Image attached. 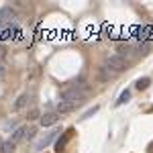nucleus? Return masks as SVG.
Segmentation results:
<instances>
[{"mask_svg":"<svg viewBox=\"0 0 153 153\" xmlns=\"http://www.w3.org/2000/svg\"><path fill=\"white\" fill-rule=\"evenodd\" d=\"M14 151V143L12 141H4L0 145V153H12Z\"/></svg>","mask_w":153,"mask_h":153,"instance_id":"9","label":"nucleus"},{"mask_svg":"<svg viewBox=\"0 0 153 153\" xmlns=\"http://www.w3.org/2000/svg\"><path fill=\"white\" fill-rule=\"evenodd\" d=\"M25 102H27V96H21V98H19V102L14 104V108H23Z\"/></svg>","mask_w":153,"mask_h":153,"instance_id":"12","label":"nucleus"},{"mask_svg":"<svg viewBox=\"0 0 153 153\" xmlns=\"http://www.w3.org/2000/svg\"><path fill=\"white\" fill-rule=\"evenodd\" d=\"M88 94V86H82V84H78V86H74L70 90H65L63 94H61V100H68V102H80L84 96Z\"/></svg>","mask_w":153,"mask_h":153,"instance_id":"1","label":"nucleus"},{"mask_svg":"<svg viewBox=\"0 0 153 153\" xmlns=\"http://www.w3.org/2000/svg\"><path fill=\"white\" fill-rule=\"evenodd\" d=\"M2 76H4V65L0 63V78H2Z\"/></svg>","mask_w":153,"mask_h":153,"instance_id":"15","label":"nucleus"},{"mask_svg":"<svg viewBox=\"0 0 153 153\" xmlns=\"http://www.w3.org/2000/svg\"><path fill=\"white\" fill-rule=\"evenodd\" d=\"M57 120H59V112H45L41 117V125L43 127H49V125H55Z\"/></svg>","mask_w":153,"mask_h":153,"instance_id":"6","label":"nucleus"},{"mask_svg":"<svg viewBox=\"0 0 153 153\" xmlns=\"http://www.w3.org/2000/svg\"><path fill=\"white\" fill-rule=\"evenodd\" d=\"M25 135H27V129L25 127H21V129H16L14 131V135H12V143H16V141H21V139H25Z\"/></svg>","mask_w":153,"mask_h":153,"instance_id":"8","label":"nucleus"},{"mask_svg":"<svg viewBox=\"0 0 153 153\" xmlns=\"http://www.w3.org/2000/svg\"><path fill=\"white\" fill-rule=\"evenodd\" d=\"M129 98H131V92H129V90H125V92H123V94L118 96V100H117V106L125 104V102H129Z\"/></svg>","mask_w":153,"mask_h":153,"instance_id":"10","label":"nucleus"},{"mask_svg":"<svg viewBox=\"0 0 153 153\" xmlns=\"http://www.w3.org/2000/svg\"><path fill=\"white\" fill-rule=\"evenodd\" d=\"M96 110H98V106H94V108H90V110H88V112H86V114H84L82 118H88V117H92V114H94Z\"/></svg>","mask_w":153,"mask_h":153,"instance_id":"13","label":"nucleus"},{"mask_svg":"<svg viewBox=\"0 0 153 153\" xmlns=\"http://www.w3.org/2000/svg\"><path fill=\"white\" fill-rule=\"evenodd\" d=\"M16 25V12L10 6L0 8V27H14Z\"/></svg>","mask_w":153,"mask_h":153,"instance_id":"3","label":"nucleus"},{"mask_svg":"<svg viewBox=\"0 0 153 153\" xmlns=\"http://www.w3.org/2000/svg\"><path fill=\"white\" fill-rule=\"evenodd\" d=\"M37 117H39V110H37V108H33V110L29 112V117H27V118H37Z\"/></svg>","mask_w":153,"mask_h":153,"instance_id":"14","label":"nucleus"},{"mask_svg":"<svg viewBox=\"0 0 153 153\" xmlns=\"http://www.w3.org/2000/svg\"><path fill=\"white\" fill-rule=\"evenodd\" d=\"M71 137H74V129H68L65 133H63V137L55 143V151H57V153H63V151H65V145H68V141H70Z\"/></svg>","mask_w":153,"mask_h":153,"instance_id":"5","label":"nucleus"},{"mask_svg":"<svg viewBox=\"0 0 153 153\" xmlns=\"http://www.w3.org/2000/svg\"><path fill=\"white\" fill-rule=\"evenodd\" d=\"M149 84H151V80H149V78H139V80H137V88H139V90H145Z\"/></svg>","mask_w":153,"mask_h":153,"instance_id":"11","label":"nucleus"},{"mask_svg":"<svg viewBox=\"0 0 153 153\" xmlns=\"http://www.w3.org/2000/svg\"><path fill=\"white\" fill-rule=\"evenodd\" d=\"M0 57H4V47H0Z\"/></svg>","mask_w":153,"mask_h":153,"instance_id":"16","label":"nucleus"},{"mask_svg":"<svg viewBox=\"0 0 153 153\" xmlns=\"http://www.w3.org/2000/svg\"><path fill=\"white\" fill-rule=\"evenodd\" d=\"M76 102H68V100H59V104H57V112L59 114H63V112H70V110H74L76 108Z\"/></svg>","mask_w":153,"mask_h":153,"instance_id":"7","label":"nucleus"},{"mask_svg":"<svg viewBox=\"0 0 153 153\" xmlns=\"http://www.w3.org/2000/svg\"><path fill=\"white\" fill-rule=\"evenodd\" d=\"M127 65H129V61L123 57L120 53H117V55H110V57L106 59V68L112 71H123L127 70Z\"/></svg>","mask_w":153,"mask_h":153,"instance_id":"2","label":"nucleus"},{"mask_svg":"<svg viewBox=\"0 0 153 153\" xmlns=\"http://www.w3.org/2000/svg\"><path fill=\"white\" fill-rule=\"evenodd\" d=\"M57 133H59V131H49V133H45V135H43V137H41L35 145H33V151H43L49 143L55 139V135H57Z\"/></svg>","mask_w":153,"mask_h":153,"instance_id":"4","label":"nucleus"}]
</instances>
